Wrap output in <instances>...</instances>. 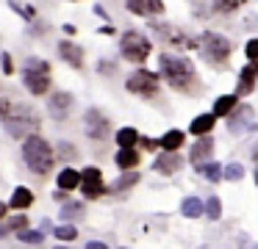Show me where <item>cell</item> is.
Instances as JSON below:
<instances>
[{"mask_svg": "<svg viewBox=\"0 0 258 249\" xmlns=\"http://www.w3.org/2000/svg\"><path fill=\"white\" fill-rule=\"evenodd\" d=\"M158 64H161L164 80L172 89H178V92H191V89L197 86V72H195V64H191L189 58L172 55V53H161Z\"/></svg>", "mask_w": 258, "mask_h": 249, "instance_id": "1", "label": "cell"}, {"mask_svg": "<svg viewBox=\"0 0 258 249\" xmlns=\"http://www.w3.org/2000/svg\"><path fill=\"white\" fill-rule=\"evenodd\" d=\"M23 160L31 172L45 177V175H50L53 166H56V149H53L39 133H31L23 141Z\"/></svg>", "mask_w": 258, "mask_h": 249, "instance_id": "2", "label": "cell"}, {"mask_svg": "<svg viewBox=\"0 0 258 249\" xmlns=\"http://www.w3.org/2000/svg\"><path fill=\"white\" fill-rule=\"evenodd\" d=\"M3 125L12 138H23L39 130V119H36L34 108H25V105H12V111L3 116Z\"/></svg>", "mask_w": 258, "mask_h": 249, "instance_id": "3", "label": "cell"}, {"mask_svg": "<svg viewBox=\"0 0 258 249\" xmlns=\"http://www.w3.org/2000/svg\"><path fill=\"white\" fill-rule=\"evenodd\" d=\"M197 47H200V53H203V58L208 61V64H214V66H225L228 64V58H230V42L225 36H219V33H203L200 39H197Z\"/></svg>", "mask_w": 258, "mask_h": 249, "instance_id": "4", "label": "cell"}, {"mask_svg": "<svg viewBox=\"0 0 258 249\" xmlns=\"http://www.w3.org/2000/svg\"><path fill=\"white\" fill-rule=\"evenodd\" d=\"M23 83L31 94H45L50 89V64L42 58H28L23 69Z\"/></svg>", "mask_w": 258, "mask_h": 249, "instance_id": "5", "label": "cell"}, {"mask_svg": "<svg viewBox=\"0 0 258 249\" xmlns=\"http://www.w3.org/2000/svg\"><path fill=\"white\" fill-rule=\"evenodd\" d=\"M119 50H122V55L131 64H145L150 50H153V44H150V39L142 36L139 31H125L122 39H119Z\"/></svg>", "mask_w": 258, "mask_h": 249, "instance_id": "6", "label": "cell"}, {"mask_svg": "<svg viewBox=\"0 0 258 249\" xmlns=\"http://www.w3.org/2000/svg\"><path fill=\"white\" fill-rule=\"evenodd\" d=\"M125 89H128L131 94H139V97H156L158 94V75L150 69H136L134 75L128 77Z\"/></svg>", "mask_w": 258, "mask_h": 249, "instance_id": "7", "label": "cell"}, {"mask_svg": "<svg viewBox=\"0 0 258 249\" xmlns=\"http://www.w3.org/2000/svg\"><path fill=\"white\" fill-rule=\"evenodd\" d=\"M81 191H84L86 199H97L103 197V191H106V186H103V172L97 169V166H86L84 172H81Z\"/></svg>", "mask_w": 258, "mask_h": 249, "instance_id": "8", "label": "cell"}, {"mask_svg": "<svg viewBox=\"0 0 258 249\" xmlns=\"http://www.w3.org/2000/svg\"><path fill=\"white\" fill-rule=\"evenodd\" d=\"M84 127H86V136H89V138H97V141L108 138V133H111V122H108V119H106V116H103L97 108L86 111Z\"/></svg>", "mask_w": 258, "mask_h": 249, "instance_id": "9", "label": "cell"}, {"mask_svg": "<svg viewBox=\"0 0 258 249\" xmlns=\"http://www.w3.org/2000/svg\"><path fill=\"white\" fill-rule=\"evenodd\" d=\"M75 105V97L70 92H53L50 97H47V111H50L56 119H64V116L73 111Z\"/></svg>", "mask_w": 258, "mask_h": 249, "instance_id": "10", "label": "cell"}, {"mask_svg": "<svg viewBox=\"0 0 258 249\" xmlns=\"http://www.w3.org/2000/svg\"><path fill=\"white\" fill-rule=\"evenodd\" d=\"M131 14H139V17H153V14H161L164 3L161 0H125Z\"/></svg>", "mask_w": 258, "mask_h": 249, "instance_id": "11", "label": "cell"}, {"mask_svg": "<svg viewBox=\"0 0 258 249\" xmlns=\"http://www.w3.org/2000/svg\"><path fill=\"white\" fill-rule=\"evenodd\" d=\"M211 152H214V138H211V136H197V144L191 147V163L200 169Z\"/></svg>", "mask_w": 258, "mask_h": 249, "instance_id": "12", "label": "cell"}, {"mask_svg": "<svg viewBox=\"0 0 258 249\" xmlns=\"http://www.w3.org/2000/svg\"><path fill=\"white\" fill-rule=\"evenodd\" d=\"M236 114H228V127L230 133H239V130H247V127H252V108H247V105H241V108H233Z\"/></svg>", "mask_w": 258, "mask_h": 249, "instance_id": "13", "label": "cell"}, {"mask_svg": "<svg viewBox=\"0 0 258 249\" xmlns=\"http://www.w3.org/2000/svg\"><path fill=\"white\" fill-rule=\"evenodd\" d=\"M58 53H61V58L67 61L70 66H75V69H81V66H84V50H81L78 44L61 42V44H58Z\"/></svg>", "mask_w": 258, "mask_h": 249, "instance_id": "14", "label": "cell"}, {"mask_svg": "<svg viewBox=\"0 0 258 249\" xmlns=\"http://www.w3.org/2000/svg\"><path fill=\"white\" fill-rule=\"evenodd\" d=\"M255 80H258V64L252 61V64H247L244 69H241V75H239V89H236V92H239V94H250L252 89H255Z\"/></svg>", "mask_w": 258, "mask_h": 249, "instance_id": "15", "label": "cell"}, {"mask_svg": "<svg viewBox=\"0 0 258 249\" xmlns=\"http://www.w3.org/2000/svg\"><path fill=\"white\" fill-rule=\"evenodd\" d=\"M180 166H183V158H180V155H175V152H167V155H161V158L153 163V169L161 172V175H172V172L180 169Z\"/></svg>", "mask_w": 258, "mask_h": 249, "instance_id": "16", "label": "cell"}, {"mask_svg": "<svg viewBox=\"0 0 258 249\" xmlns=\"http://www.w3.org/2000/svg\"><path fill=\"white\" fill-rule=\"evenodd\" d=\"M9 205H12V208H17V210L31 208V205H34V191H31V188H25V186L14 188V194H12V199H9Z\"/></svg>", "mask_w": 258, "mask_h": 249, "instance_id": "17", "label": "cell"}, {"mask_svg": "<svg viewBox=\"0 0 258 249\" xmlns=\"http://www.w3.org/2000/svg\"><path fill=\"white\" fill-rule=\"evenodd\" d=\"M56 183H58L61 191H73V188H78V183H81V172H75L73 166H67V169H61V175L56 177Z\"/></svg>", "mask_w": 258, "mask_h": 249, "instance_id": "18", "label": "cell"}, {"mask_svg": "<svg viewBox=\"0 0 258 249\" xmlns=\"http://www.w3.org/2000/svg\"><path fill=\"white\" fill-rule=\"evenodd\" d=\"M183 141H186V133L183 130H169V133H164V138L158 144H161L167 152H178V149L183 147Z\"/></svg>", "mask_w": 258, "mask_h": 249, "instance_id": "19", "label": "cell"}, {"mask_svg": "<svg viewBox=\"0 0 258 249\" xmlns=\"http://www.w3.org/2000/svg\"><path fill=\"white\" fill-rule=\"evenodd\" d=\"M114 160H117L119 169H136V166H139V160H142V155L136 152L134 147H128V149H119Z\"/></svg>", "mask_w": 258, "mask_h": 249, "instance_id": "20", "label": "cell"}, {"mask_svg": "<svg viewBox=\"0 0 258 249\" xmlns=\"http://www.w3.org/2000/svg\"><path fill=\"white\" fill-rule=\"evenodd\" d=\"M214 122H217V116H214V114H203V116H197V119L191 122L189 130L195 133V136H208V133L214 130Z\"/></svg>", "mask_w": 258, "mask_h": 249, "instance_id": "21", "label": "cell"}, {"mask_svg": "<svg viewBox=\"0 0 258 249\" xmlns=\"http://www.w3.org/2000/svg\"><path fill=\"white\" fill-rule=\"evenodd\" d=\"M233 108H236V94H222L214 103V116H228L233 114Z\"/></svg>", "mask_w": 258, "mask_h": 249, "instance_id": "22", "label": "cell"}, {"mask_svg": "<svg viewBox=\"0 0 258 249\" xmlns=\"http://www.w3.org/2000/svg\"><path fill=\"white\" fill-rule=\"evenodd\" d=\"M136 141H139V133H136L134 127H122V130L117 133V144H119V149L136 147Z\"/></svg>", "mask_w": 258, "mask_h": 249, "instance_id": "23", "label": "cell"}, {"mask_svg": "<svg viewBox=\"0 0 258 249\" xmlns=\"http://www.w3.org/2000/svg\"><path fill=\"white\" fill-rule=\"evenodd\" d=\"M183 216H189V219H200L203 216V202L197 197H189V199H183Z\"/></svg>", "mask_w": 258, "mask_h": 249, "instance_id": "24", "label": "cell"}, {"mask_svg": "<svg viewBox=\"0 0 258 249\" xmlns=\"http://www.w3.org/2000/svg\"><path fill=\"white\" fill-rule=\"evenodd\" d=\"M200 172L208 177V180H219V177H222V166L219 163H203Z\"/></svg>", "mask_w": 258, "mask_h": 249, "instance_id": "25", "label": "cell"}, {"mask_svg": "<svg viewBox=\"0 0 258 249\" xmlns=\"http://www.w3.org/2000/svg\"><path fill=\"white\" fill-rule=\"evenodd\" d=\"M241 175H244V166L241 163H230L222 169V177H228V180H241Z\"/></svg>", "mask_w": 258, "mask_h": 249, "instance_id": "26", "label": "cell"}, {"mask_svg": "<svg viewBox=\"0 0 258 249\" xmlns=\"http://www.w3.org/2000/svg\"><path fill=\"white\" fill-rule=\"evenodd\" d=\"M136 180H139V175H136V172H128V175H122V180L114 183V191H125V188H131Z\"/></svg>", "mask_w": 258, "mask_h": 249, "instance_id": "27", "label": "cell"}, {"mask_svg": "<svg viewBox=\"0 0 258 249\" xmlns=\"http://www.w3.org/2000/svg\"><path fill=\"white\" fill-rule=\"evenodd\" d=\"M241 6V0H214V9L222 11V14H228V11H236Z\"/></svg>", "mask_w": 258, "mask_h": 249, "instance_id": "28", "label": "cell"}, {"mask_svg": "<svg viewBox=\"0 0 258 249\" xmlns=\"http://www.w3.org/2000/svg\"><path fill=\"white\" fill-rule=\"evenodd\" d=\"M206 213H208V219H214V221L219 219V213H222V205H219V199H217V197H211V199H208Z\"/></svg>", "mask_w": 258, "mask_h": 249, "instance_id": "29", "label": "cell"}, {"mask_svg": "<svg viewBox=\"0 0 258 249\" xmlns=\"http://www.w3.org/2000/svg\"><path fill=\"white\" fill-rule=\"evenodd\" d=\"M61 216L64 219H78V216H84V205H64Z\"/></svg>", "mask_w": 258, "mask_h": 249, "instance_id": "30", "label": "cell"}, {"mask_svg": "<svg viewBox=\"0 0 258 249\" xmlns=\"http://www.w3.org/2000/svg\"><path fill=\"white\" fill-rule=\"evenodd\" d=\"M25 227H28V219H25V216H14V219L6 221L3 230H25Z\"/></svg>", "mask_w": 258, "mask_h": 249, "instance_id": "31", "label": "cell"}, {"mask_svg": "<svg viewBox=\"0 0 258 249\" xmlns=\"http://www.w3.org/2000/svg\"><path fill=\"white\" fill-rule=\"evenodd\" d=\"M56 238H61V241H75V238H78V230H75V227H58Z\"/></svg>", "mask_w": 258, "mask_h": 249, "instance_id": "32", "label": "cell"}, {"mask_svg": "<svg viewBox=\"0 0 258 249\" xmlns=\"http://www.w3.org/2000/svg\"><path fill=\"white\" fill-rule=\"evenodd\" d=\"M20 238H23L25 243H42V232H31V230H23V232H20Z\"/></svg>", "mask_w": 258, "mask_h": 249, "instance_id": "33", "label": "cell"}, {"mask_svg": "<svg viewBox=\"0 0 258 249\" xmlns=\"http://www.w3.org/2000/svg\"><path fill=\"white\" fill-rule=\"evenodd\" d=\"M247 58L250 61L258 58V39H250V42H247Z\"/></svg>", "mask_w": 258, "mask_h": 249, "instance_id": "34", "label": "cell"}, {"mask_svg": "<svg viewBox=\"0 0 258 249\" xmlns=\"http://www.w3.org/2000/svg\"><path fill=\"white\" fill-rule=\"evenodd\" d=\"M58 149H61V158H73V155H78V149H73V144H61V147H58Z\"/></svg>", "mask_w": 258, "mask_h": 249, "instance_id": "35", "label": "cell"}, {"mask_svg": "<svg viewBox=\"0 0 258 249\" xmlns=\"http://www.w3.org/2000/svg\"><path fill=\"white\" fill-rule=\"evenodd\" d=\"M3 72H6V75H12V72H14V61H12V55H3Z\"/></svg>", "mask_w": 258, "mask_h": 249, "instance_id": "36", "label": "cell"}, {"mask_svg": "<svg viewBox=\"0 0 258 249\" xmlns=\"http://www.w3.org/2000/svg\"><path fill=\"white\" fill-rule=\"evenodd\" d=\"M9 111H12V103L9 100H0V116H6Z\"/></svg>", "mask_w": 258, "mask_h": 249, "instance_id": "37", "label": "cell"}, {"mask_svg": "<svg viewBox=\"0 0 258 249\" xmlns=\"http://www.w3.org/2000/svg\"><path fill=\"white\" fill-rule=\"evenodd\" d=\"M142 147H145V149H156L158 141H153V138H142Z\"/></svg>", "mask_w": 258, "mask_h": 249, "instance_id": "38", "label": "cell"}, {"mask_svg": "<svg viewBox=\"0 0 258 249\" xmlns=\"http://www.w3.org/2000/svg\"><path fill=\"white\" fill-rule=\"evenodd\" d=\"M86 249H108V246H106V243H97V241H92Z\"/></svg>", "mask_w": 258, "mask_h": 249, "instance_id": "39", "label": "cell"}, {"mask_svg": "<svg viewBox=\"0 0 258 249\" xmlns=\"http://www.w3.org/2000/svg\"><path fill=\"white\" fill-rule=\"evenodd\" d=\"M6 210H9V205H3V202H0V221H3V216H6Z\"/></svg>", "mask_w": 258, "mask_h": 249, "instance_id": "40", "label": "cell"}, {"mask_svg": "<svg viewBox=\"0 0 258 249\" xmlns=\"http://www.w3.org/2000/svg\"><path fill=\"white\" fill-rule=\"evenodd\" d=\"M252 158H255V160H258V147H255V155H252Z\"/></svg>", "mask_w": 258, "mask_h": 249, "instance_id": "41", "label": "cell"}, {"mask_svg": "<svg viewBox=\"0 0 258 249\" xmlns=\"http://www.w3.org/2000/svg\"><path fill=\"white\" fill-rule=\"evenodd\" d=\"M70 3H75V0H70Z\"/></svg>", "mask_w": 258, "mask_h": 249, "instance_id": "42", "label": "cell"}, {"mask_svg": "<svg viewBox=\"0 0 258 249\" xmlns=\"http://www.w3.org/2000/svg\"><path fill=\"white\" fill-rule=\"evenodd\" d=\"M255 180H258V175H255Z\"/></svg>", "mask_w": 258, "mask_h": 249, "instance_id": "43", "label": "cell"}]
</instances>
